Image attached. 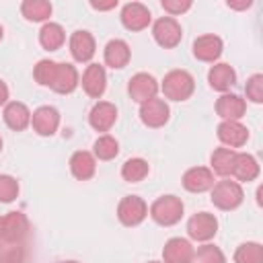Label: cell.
Listing matches in <instances>:
<instances>
[{
    "mask_svg": "<svg viewBox=\"0 0 263 263\" xmlns=\"http://www.w3.org/2000/svg\"><path fill=\"white\" fill-rule=\"evenodd\" d=\"M218 232V218L210 212H197L187 220V234L191 240L208 242Z\"/></svg>",
    "mask_w": 263,
    "mask_h": 263,
    "instance_id": "cell-5",
    "label": "cell"
},
{
    "mask_svg": "<svg viewBox=\"0 0 263 263\" xmlns=\"http://www.w3.org/2000/svg\"><path fill=\"white\" fill-rule=\"evenodd\" d=\"M152 21V14L148 10V6H144L142 2H127L121 8V25L127 31H144Z\"/></svg>",
    "mask_w": 263,
    "mask_h": 263,
    "instance_id": "cell-11",
    "label": "cell"
},
{
    "mask_svg": "<svg viewBox=\"0 0 263 263\" xmlns=\"http://www.w3.org/2000/svg\"><path fill=\"white\" fill-rule=\"evenodd\" d=\"M4 123L12 129V132H23L31 125V111L25 103L21 101H10L4 105Z\"/></svg>",
    "mask_w": 263,
    "mask_h": 263,
    "instance_id": "cell-21",
    "label": "cell"
},
{
    "mask_svg": "<svg viewBox=\"0 0 263 263\" xmlns=\"http://www.w3.org/2000/svg\"><path fill=\"white\" fill-rule=\"evenodd\" d=\"M78 84H80V78H78L76 66H72L68 62H55V72H53L49 88L58 95H70L76 90Z\"/></svg>",
    "mask_w": 263,
    "mask_h": 263,
    "instance_id": "cell-7",
    "label": "cell"
},
{
    "mask_svg": "<svg viewBox=\"0 0 263 263\" xmlns=\"http://www.w3.org/2000/svg\"><path fill=\"white\" fill-rule=\"evenodd\" d=\"M119 154V142L109 136V134H103L95 140L92 144V156L99 158V160H113L115 156Z\"/></svg>",
    "mask_w": 263,
    "mask_h": 263,
    "instance_id": "cell-30",
    "label": "cell"
},
{
    "mask_svg": "<svg viewBox=\"0 0 263 263\" xmlns=\"http://www.w3.org/2000/svg\"><path fill=\"white\" fill-rule=\"evenodd\" d=\"M148 263H160V261H148Z\"/></svg>",
    "mask_w": 263,
    "mask_h": 263,
    "instance_id": "cell-45",
    "label": "cell"
},
{
    "mask_svg": "<svg viewBox=\"0 0 263 263\" xmlns=\"http://www.w3.org/2000/svg\"><path fill=\"white\" fill-rule=\"evenodd\" d=\"M247 99L253 103H263V74H253L245 84Z\"/></svg>",
    "mask_w": 263,
    "mask_h": 263,
    "instance_id": "cell-36",
    "label": "cell"
},
{
    "mask_svg": "<svg viewBox=\"0 0 263 263\" xmlns=\"http://www.w3.org/2000/svg\"><path fill=\"white\" fill-rule=\"evenodd\" d=\"M164 12H168L171 16H177V14H183L191 8V0H162L160 2Z\"/></svg>",
    "mask_w": 263,
    "mask_h": 263,
    "instance_id": "cell-37",
    "label": "cell"
},
{
    "mask_svg": "<svg viewBox=\"0 0 263 263\" xmlns=\"http://www.w3.org/2000/svg\"><path fill=\"white\" fill-rule=\"evenodd\" d=\"M226 4H228V8H234V10H245V8H249L253 2H251V0H242V2H230V0H228Z\"/></svg>",
    "mask_w": 263,
    "mask_h": 263,
    "instance_id": "cell-39",
    "label": "cell"
},
{
    "mask_svg": "<svg viewBox=\"0 0 263 263\" xmlns=\"http://www.w3.org/2000/svg\"><path fill=\"white\" fill-rule=\"evenodd\" d=\"M0 152H2V138H0Z\"/></svg>",
    "mask_w": 263,
    "mask_h": 263,
    "instance_id": "cell-44",
    "label": "cell"
},
{
    "mask_svg": "<svg viewBox=\"0 0 263 263\" xmlns=\"http://www.w3.org/2000/svg\"><path fill=\"white\" fill-rule=\"evenodd\" d=\"M2 37H4V29H2V25H0V41H2Z\"/></svg>",
    "mask_w": 263,
    "mask_h": 263,
    "instance_id": "cell-42",
    "label": "cell"
},
{
    "mask_svg": "<svg viewBox=\"0 0 263 263\" xmlns=\"http://www.w3.org/2000/svg\"><path fill=\"white\" fill-rule=\"evenodd\" d=\"M218 140L224 144V148H242L249 140V129L240 121H220L218 125Z\"/></svg>",
    "mask_w": 263,
    "mask_h": 263,
    "instance_id": "cell-15",
    "label": "cell"
},
{
    "mask_svg": "<svg viewBox=\"0 0 263 263\" xmlns=\"http://www.w3.org/2000/svg\"><path fill=\"white\" fill-rule=\"evenodd\" d=\"M80 84H82V90L88 97L101 99L105 88H107V72H105V68L101 64H88L84 74H82Z\"/></svg>",
    "mask_w": 263,
    "mask_h": 263,
    "instance_id": "cell-14",
    "label": "cell"
},
{
    "mask_svg": "<svg viewBox=\"0 0 263 263\" xmlns=\"http://www.w3.org/2000/svg\"><path fill=\"white\" fill-rule=\"evenodd\" d=\"M117 121V107L109 101H97L88 113V123L95 132H109Z\"/></svg>",
    "mask_w": 263,
    "mask_h": 263,
    "instance_id": "cell-12",
    "label": "cell"
},
{
    "mask_svg": "<svg viewBox=\"0 0 263 263\" xmlns=\"http://www.w3.org/2000/svg\"><path fill=\"white\" fill-rule=\"evenodd\" d=\"M31 127L39 136H53L60 127V111L51 105L37 107L31 113Z\"/></svg>",
    "mask_w": 263,
    "mask_h": 263,
    "instance_id": "cell-10",
    "label": "cell"
},
{
    "mask_svg": "<svg viewBox=\"0 0 263 263\" xmlns=\"http://www.w3.org/2000/svg\"><path fill=\"white\" fill-rule=\"evenodd\" d=\"M208 82H210V86L214 88V90H218V92H228L232 86H234V82H236V72H234V68L230 66V64H224V62H220V64H214L212 68H210V72H208Z\"/></svg>",
    "mask_w": 263,
    "mask_h": 263,
    "instance_id": "cell-22",
    "label": "cell"
},
{
    "mask_svg": "<svg viewBox=\"0 0 263 263\" xmlns=\"http://www.w3.org/2000/svg\"><path fill=\"white\" fill-rule=\"evenodd\" d=\"M148 216V205L142 197L138 195H125L119 203H117V218L123 226H138L146 220Z\"/></svg>",
    "mask_w": 263,
    "mask_h": 263,
    "instance_id": "cell-6",
    "label": "cell"
},
{
    "mask_svg": "<svg viewBox=\"0 0 263 263\" xmlns=\"http://www.w3.org/2000/svg\"><path fill=\"white\" fill-rule=\"evenodd\" d=\"M232 177L236 183H251L259 177V162L253 154L249 152H236L234 166H232Z\"/></svg>",
    "mask_w": 263,
    "mask_h": 263,
    "instance_id": "cell-24",
    "label": "cell"
},
{
    "mask_svg": "<svg viewBox=\"0 0 263 263\" xmlns=\"http://www.w3.org/2000/svg\"><path fill=\"white\" fill-rule=\"evenodd\" d=\"M152 37H154V41L160 47L173 49V47H177L181 43L183 29H181V25H179L177 18H173V16H160L152 25Z\"/></svg>",
    "mask_w": 263,
    "mask_h": 263,
    "instance_id": "cell-4",
    "label": "cell"
},
{
    "mask_svg": "<svg viewBox=\"0 0 263 263\" xmlns=\"http://www.w3.org/2000/svg\"><path fill=\"white\" fill-rule=\"evenodd\" d=\"M70 173L78 179V181H88L95 177L97 173V158L92 156V152L86 150H78L70 156Z\"/></svg>",
    "mask_w": 263,
    "mask_h": 263,
    "instance_id": "cell-25",
    "label": "cell"
},
{
    "mask_svg": "<svg viewBox=\"0 0 263 263\" xmlns=\"http://www.w3.org/2000/svg\"><path fill=\"white\" fill-rule=\"evenodd\" d=\"M191 263H226V257L220 251V247L205 242L193 253V261Z\"/></svg>",
    "mask_w": 263,
    "mask_h": 263,
    "instance_id": "cell-33",
    "label": "cell"
},
{
    "mask_svg": "<svg viewBox=\"0 0 263 263\" xmlns=\"http://www.w3.org/2000/svg\"><path fill=\"white\" fill-rule=\"evenodd\" d=\"M29 234V220L23 212H8L2 216V240L23 242Z\"/></svg>",
    "mask_w": 263,
    "mask_h": 263,
    "instance_id": "cell-16",
    "label": "cell"
},
{
    "mask_svg": "<svg viewBox=\"0 0 263 263\" xmlns=\"http://www.w3.org/2000/svg\"><path fill=\"white\" fill-rule=\"evenodd\" d=\"M8 86H6V82L4 80H0V105H6L8 103Z\"/></svg>",
    "mask_w": 263,
    "mask_h": 263,
    "instance_id": "cell-40",
    "label": "cell"
},
{
    "mask_svg": "<svg viewBox=\"0 0 263 263\" xmlns=\"http://www.w3.org/2000/svg\"><path fill=\"white\" fill-rule=\"evenodd\" d=\"M183 201L177 195H160L152 201L148 214L158 226H175L183 218Z\"/></svg>",
    "mask_w": 263,
    "mask_h": 263,
    "instance_id": "cell-1",
    "label": "cell"
},
{
    "mask_svg": "<svg viewBox=\"0 0 263 263\" xmlns=\"http://www.w3.org/2000/svg\"><path fill=\"white\" fill-rule=\"evenodd\" d=\"M247 111V101L240 95L224 92L216 101V113L222 117V121H238Z\"/></svg>",
    "mask_w": 263,
    "mask_h": 263,
    "instance_id": "cell-17",
    "label": "cell"
},
{
    "mask_svg": "<svg viewBox=\"0 0 263 263\" xmlns=\"http://www.w3.org/2000/svg\"><path fill=\"white\" fill-rule=\"evenodd\" d=\"M51 2L47 0H25L21 4V12L27 21H33V23H41V21H47L51 16Z\"/></svg>",
    "mask_w": 263,
    "mask_h": 263,
    "instance_id": "cell-28",
    "label": "cell"
},
{
    "mask_svg": "<svg viewBox=\"0 0 263 263\" xmlns=\"http://www.w3.org/2000/svg\"><path fill=\"white\" fill-rule=\"evenodd\" d=\"M168 117H171V109H168V103L164 99L154 97V99L140 105V119L148 127H154V129L162 127L168 121Z\"/></svg>",
    "mask_w": 263,
    "mask_h": 263,
    "instance_id": "cell-9",
    "label": "cell"
},
{
    "mask_svg": "<svg viewBox=\"0 0 263 263\" xmlns=\"http://www.w3.org/2000/svg\"><path fill=\"white\" fill-rule=\"evenodd\" d=\"M0 240H2V216H0Z\"/></svg>",
    "mask_w": 263,
    "mask_h": 263,
    "instance_id": "cell-41",
    "label": "cell"
},
{
    "mask_svg": "<svg viewBox=\"0 0 263 263\" xmlns=\"http://www.w3.org/2000/svg\"><path fill=\"white\" fill-rule=\"evenodd\" d=\"M53 72H55V62L53 60H39L37 66L33 68V78H35L37 84L49 86L51 78H53Z\"/></svg>",
    "mask_w": 263,
    "mask_h": 263,
    "instance_id": "cell-34",
    "label": "cell"
},
{
    "mask_svg": "<svg viewBox=\"0 0 263 263\" xmlns=\"http://www.w3.org/2000/svg\"><path fill=\"white\" fill-rule=\"evenodd\" d=\"M70 53L76 62L80 64H86L92 60L95 51H97V43H95V37L88 33V31H74L72 37H70Z\"/></svg>",
    "mask_w": 263,
    "mask_h": 263,
    "instance_id": "cell-19",
    "label": "cell"
},
{
    "mask_svg": "<svg viewBox=\"0 0 263 263\" xmlns=\"http://www.w3.org/2000/svg\"><path fill=\"white\" fill-rule=\"evenodd\" d=\"M18 181L12 175H0V201L2 203H10L18 197Z\"/></svg>",
    "mask_w": 263,
    "mask_h": 263,
    "instance_id": "cell-35",
    "label": "cell"
},
{
    "mask_svg": "<svg viewBox=\"0 0 263 263\" xmlns=\"http://www.w3.org/2000/svg\"><path fill=\"white\" fill-rule=\"evenodd\" d=\"M181 183L189 193H203L214 187V173L208 166H191L185 171Z\"/></svg>",
    "mask_w": 263,
    "mask_h": 263,
    "instance_id": "cell-18",
    "label": "cell"
},
{
    "mask_svg": "<svg viewBox=\"0 0 263 263\" xmlns=\"http://www.w3.org/2000/svg\"><path fill=\"white\" fill-rule=\"evenodd\" d=\"M234 263H263V247L259 242H242L234 251Z\"/></svg>",
    "mask_w": 263,
    "mask_h": 263,
    "instance_id": "cell-31",
    "label": "cell"
},
{
    "mask_svg": "<svg viewBox=\"0 0 263 263\" xmlns=\"http://www.w3.org/2000/svg\"><path fill=\"white\" fill-rule=\"evenodd\" d=\"M129 58H132V49H129V45L123 39H111L105 45L103 60H105V64L109 68H113V70L125 68L129 64Z\"/></svg>",
    "mask_w": 263,
    "mask_h": 263,
    "instance_id": "cell-23",
    "label": "cell"
},
{
    "mask_svg": "<svg viewBox=\"0 0 263 263\" xmlns=\"http://www.w3.org/2000/svg\"><path fill=\"white\" fill-rule=\"evenodd\" d=\"M158 82H156V78L152 76V74H148V72H138V74H134L132 78H129V82H127V92H129V97L136 101V103H146V101H150V99H154L156 97V92H158Z\"/></svg>",
    "mask_w": 263,
    "mask_h": 263,
    "instance_id": "cell-8",
    "label": "cell"
},
{
    "mask_svg": "<svg viewBox=\"0 0 263 263\" xmlns=\"http://www.w3.org/2000/svg\"><path fill=\"white\" fill-rule=\"evenodd\" d=\"M193 245L187 238L175 236L164 242L162 249V263H191L193 261Z\"/></svg>",
    "mask_w": 263,
    "mask_h": 263,
    "instance_id": "cell-13",
    "label": "cell"
},
{
    "mask_svg": "<svg viewBox=\"0 0 263 263\" xmlns=\"http://www.w3.org/2000/svg\"><path fill=\"white\" fill-rule=\"evenodd\" d=\"M150 173V164L144 158H127L121 164V177L127 183H140L148 177Z\"/></svg>",
    "mask_w": 263,
    "mask_h": 263,
    "instance_id": "cell-29",
    "label": "cell"
},
{
    "mask_svg": "<svg viewBox=\"0 0 263 263\" xmlns=\"http://www.w3.org/2000/svg\"><path fill=\"white\" fill-rule=\"evenodd\" d=\"M160 88L171 101H187L195 90V80L187 70H171L166 72Z\"/></svg>",
    "mask_w": 263,
    "mask_h": 263,
    "instance_id": "cell-2",
    "label": "cell"
},
{
    "mask_svg": "<svg viewBox=\"0 0 263 263\" xmlns=\"http://www.w3.org/2000/svg\"><path fill=\"white\" fill-rule=\"evenodd\" d=\"M62 263H78V261H62Z\"/></svg>",
    "mask_w": 263,
    "mask_h": 263,
    "instance_id": "cell-43",
    "label": "cell"
},
{
    "mask_svg": "<svg viewBox=\"0 0 263 263\" xmlns=\"http://www.w3.org/2000/svg\"><path fill=\"white\" fill-rule=\"evenodd\" d=\"M25 245L14 240H0V263H23Z\"/></svg>",
    "mask_w": 263,
    "mask_h": 263,
    "instance_id": "cell-32",
    "label": "cell"
},
{
    "mask_svg": "<svg viewBox=\"0 0 263 263\" xmlns=\"http://www.w3.org/2000/svg\"><path fill=\"white\" fill-rule=\"evenodd\" d=\"M64 41H66V31H64V27L60 23H51L49 21L39 29V43H41L43 49L55 51V49H60L64 45Z\"/></svg>",
    "mask_w": 263,
    "mask_h": 263,
    "instance_id": "cell-26",
    "label": "cell"
},
{
    "mask_svg": "<svg viewBox=\"0 0 263 263\" xmlns=\"http://www.w3.org/2000/svg\"><path fill=\"white\" fill-rule=\"evenodd\" d=\"M90 6L95 10H111V8L117 6V0H111V2H95V0H90Z\"/></svg>",
    "mask_w": 263,
    "mask_h": 263,
    "instance_id": "cell-38",
    "label": "cell"
},
{
    "mask_svg": "<svg viewBox=\"0 0 263 263\" xmlns=\"http://www.w3.org/2000/svg\"><path fill=\"white\" fill-rule=\"evenodd\" d=\"M222 49H224V43L218 35H201L193 41V55L199 62L214 64L222 55Z\"/></svg>",
    "mask_w": 263,
    "mask_h": 263,
    "instance_id": "cell-20",
    "label": "cell"
},
{
    "mask_svg": "<svg viewBox=\"0 0 263 263\" xmlns=\"http://www.w3.org/2000/svg\"><path fill=\"white\" fill-rule=\"evenodd\" d=\"M212 191V203L222 210V212H230V210H236L242 199H245V191L240 187V183L236 181H230V179H224V181H218L214 183V187L210 189Z\"/></svg>",
    "mask_w": 263,
    "mask_h": 263,
    "instance_id": "cell-3",
    "label": "cell"
},
{
    "mask_svg": "<svg viewBox=\"0 0 263 263\" xmlns=\"http://www.w3.org/2000/svg\"><path fill=\"white\" fill-rule=\"evenodd\" d=\"M234 158H236V150H230L224 146L216 148L210 156V171L218 177H228V175H232Z\"/></svg>",
    "mask_w": 263,
    "mask_h": 263,
    "instance_id": "cell-27",
    "label": "cell"
}]
</instances>
